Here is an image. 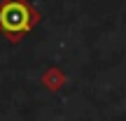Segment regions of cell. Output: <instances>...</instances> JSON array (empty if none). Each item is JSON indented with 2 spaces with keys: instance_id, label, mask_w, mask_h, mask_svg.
I'll list each match as a JSON object with an SVG mask.
<instances>
[{
  "instance_id": "obj_1",
  "label": "cell",
  "mask_w": 126,
  "mask_h": 121,
  "mask_svg": "<svg viewBox=\"0 0 126 121\" xmlns=\"http://www.w3.org/2000/svg\"><path fill=\"white\" fill-rule=\"evenodd\" d=\"M42 14L31 0H0V35L7 42H21L40 23Z\"/></svg>"
},
{
  "instance_id": "obj_2",
  "label": "cell",
  "mask_w": 126,
  "mask_h": 121,
  "mask_svg": "<svg viewBox=\"0 0 126 121\" xmlns=\"http://www.w3.org/2000/svg\"><path fill=\"white\" fill-rule=\"evenodd\" d=\"M45 84H49V86H51V91H56V86L61 84V75L56 72V67H51V72L45 77Z\"/></svg>"
}]
</instances>
